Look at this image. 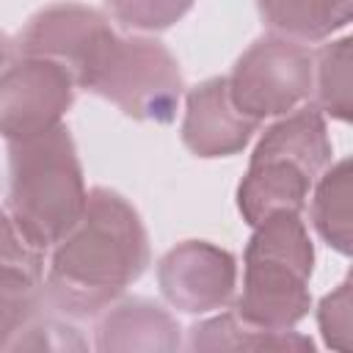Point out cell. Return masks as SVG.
Here are the masks:
<instances>
[{"label":"cell","instance_id":"cell-8","mask_svg":"<svg viewBox=\"0 0 353 353\" xmlns=\"http://www.w3.org/2000/svg\"><path fill=\"white\" fill-rule=\"evenodd\" d=\"M157 284L174 309L185 314H207L232 301L237 287V262L215 243L185 240L160 256Z\"/></svg>","mask_w":353,"mask_h":353},{"label":"cell","instance_id":"cell-21","mask_svg":"<svg viewBox=\"0 0 353 353\" xmlns=\"http://www.w3.org/2000/svg\"><path fill=\"white\" fill-rule=\"evenodd\" d=\"M8 58H11V41L0 33V72L8 66Z\"/></svg>","mask_w":353,"mask_h":353},{"label":"cell","instance_id":"cell-20","mask_svg":"<svg viewBox=\"0 0 353 353\" xmlns=\"http://www.w3.org/2000/svg\"><path fill=\"white\" fill-rule=\"evenodd\" d=\"M317 325L328 347L353 350V281L345 279L334 292L323 295L317 306Z\"/></svg>","mask_w":353,"mask_h":353},{"label":"cell","instance_id":"cell-14","mask_svg":"<svg viewBox=\"0 0 353 353\" xmlns=\"http://www.w3.org/2000/svg\"><path fill=\"white\" fill-rule=\"evenodd\" d=\"M262 22L292 41H323L353 17V0H256Z\"/></svg>","mask_w":353,"mask_h":353},{"label":"cell","instance_id":"cell-11","mask_svg":"<svg viewBox=\"0 0 353 353\" xmlns=\"http://www.w3.org/2000/svg\"><path fill=\"white\" fill-rule=\"evenodd\" d=\"M312 185L314 176L290 160L251 157L248 171L237 185V210L248 226H256L273 212H301Z\"/></svg>","mask_w":353,"mask_h":353},{"label":"cell","instance_id":"cell-5","mask_svg":"<svg viewBox=\"0 0 353 353\" xmlns=\"http://www.w3.org/2000/svg\"><path fill=\"white\" fill-rule=\"evenodd\" d=\"M312 50L301 41L270 33L256 39L237 58L226 85L240 113L254 121H265L295 110L312 94Z\"/></svg>","mask_w":353,"mask_h":353},{"label":"cell","instance_id":"cell-4","mask_svg":"<svg viewBox=\"0 0 353 353\" xmlns=\"http://www.w3.org/2000/svg\"><path fill=\"white\" fill-rule=\"evenodd\" d=\"M182 72L171 50L146 36H119L88 91L138 121L168 124L182 99Z\"/></svg>","mask_w":353,"mask_h":353},{"label":"cell","instance_id":"cell-16","mask_svg":"<svg viewBox=\"0 0 353 353\" xmlns=\"http://www.w3.org/2000/svg\"><path fill=\"white\" fill-rule=\"evenodd\" d=\"M353 39L342 36L336 41H328L314 55V80L312 88L317 94V110L323 116H331L336 121H350L353 113Z\"/></svg>","mask_w":353,"mask_h":353},{"label":"cell","instance_id":"cell-18","mask_svg":"<svg viewBox=\"0 0 353 353\" xmlns=\"http://www.w3.org/2000/svg\"><path fill=\"white\" fill-rule=\"evenodd\" d=\"M105 3L116 22L143 33L171 28L193 6V0H105Z\"/></svg>","mask_w":353,"mask_h":353},{"label":"cell","instance_id":"cell-9","mask_svg":"<svg viewBox=\"0 0 353 353\" xmlns=\"http://www.w3.org/2000/svg\"><path fill=\"white\" fill-rule=\"evenodd\" d=\"M259 121L237 110L226 77H210L185 94L182 143L196 157H232L243 152Z\"/></svg>","mask_w":353,"mask_h":353},{"label":"cell","instance_id":"cell-13","mask_svg":"<svg viewBox=\"0 0 353 353\" xmlns=\"http://www.w3.org/2000/svg\"><path fill=\"white\" fill-rule=\"evenodd\" d=\"M188 350H314V342L292 328L270 331L245 323L234 309L207 317L188 331Z\"/></svg>","mask_w":353,"mask_h":353},{"label":"cell","instance_id":"cell-12","mask_svg":"<svg viewBox=\"0 0 353 353\" xmlns=\"http://www.w3.org/2000/svg\"><path fill=\"white\" fill-rule=\"evenodd\" d=\"M331 138L325 127V116L317 110V105L298 108L292 113H284L276 124H270L251 157H279L301 165L314 179L331 165Z\"/></svg>","mask_w":353,"mask_h":353},{"label":"cell","instance_id":"cell-15","mask_svg":"<svg viewBox=\"0 0 353 353\" xmlns=\"http://www.w3.org/2000/svg\"><path fill=\"white\" fill-rule=\"evenodd\" d=\"M312 196V223L323 243H328L339 254L353 251V221H350V199H353V171L350 160H339L328 165L314 179Z\"/></svg>","mask_w":353,"mask_h":353},{"label":"cell","instance_id":"cell-1","mask_svg":"<svg viewBox=\"0 0 353 353\" xmlns=\"http://www.w3.org/2000/svg\"><path fill=\"white\" fill-rule=\"evenodd\" d=\"M149 234L135 207L110 188H91L80 221L52 245L44 301L66 320L99 317L149 265Z\"/></svg>","mask_w":353,"mask_h":353},{"label":"cell","instance_id":"cell-2","mask_svg":"<svg viewBox=\"0 0 353 353\" xmlns=\"http://www.w3.org/2000/svg\"><path fill=\"white\" fill-rule=\"evenodd\" d=\"M88 201L77 146L66 124L8 141V215L41 251L52 248Z\"/></svg>","mask_w":353,"mask_h":353},{"label":"cell","instance_id":"cell-19","mask_svg":"<svg viewBox=\"0 0 353 353\" xmlns=\"http://www.w3.org/2000/svg\"><path fill=\"white\" fill-rule=\"evenodd\" d=\"M0 270L44 281V251L22 234L6 207H0Z\"/></svg>","mask_w":353,"mask_h":353},{"label":"cell","instance_id":"cell-6","mask_svg":"<svg viewBox=\"0 0 353 353\" xmlns=\"http://www.w3.org/2000/svg\"><path fill=\"white\" fill-rule=\"evenodd\" d=\"M116 39L119 36L102 11L83 3H52L25 22L17 50L19 55L61 63L72 80L88 91Z\"/></svg>","mask_w":353,"mask_h":353},{"label":"cell","instance_id":"cell-7","mask_svg":"<svg viewBox=\"0 0 353 353\" xmlns=\"http://www.w3.org/2000/svg\"><path fill=\"white\" fill-rule=\"evenodd\" d=\"M74 88L61 63L22 55L0 72V138L25 141L63 124Z\"/></svg>","mask_w":353,"mask_h":353},{"label":"cell","instance_id":"cell-3","mask_svg":"<svg viewBox=\"0 0 353 353\" xmlns=\"http://www.w3.org/2000/svg\"><path fill=\"white\" fill-rule=\"evenodd\" d=\"M243 292L234 312L259 328H295L312 306L314 245L301 212H273L254 226L243 256Z\"/></svg>","mask_w":353,"mask_h":353},{"label":"cell","instance_id":"cell-17","mask_svg":"<svg viewBox=\"0 0 353 353\" xmlns=\"http://www.w3.org/2000/svg\"><path fill=\"white\" fill-rule=\"evenodd\" d=\"M47 309L41 281L0 270V350H14Z\"/></svg>","mask_w":353,"mask_h":353},{"label":"cell","instance_id":"cell-10","mask_svg":"<svg viewBox=\"0 0 353 353\" xmlns=\"http://www.w3.org/2000/svg\"><path fill=\"white\" fill-rule=\"evenodd\" d=\"M94 345L102 353H174L182 347V328L160 303L124 298L99 314Z\"/></svg>","mask_w":353,"mask_h":353}]
</instances>
